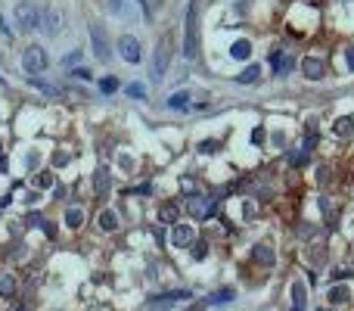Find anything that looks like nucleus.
<instances>
[{"label":"nucleus","mask_w":354,"mask_h":311,"mask_svg":"<svg viewBox=\"0 0 354 311\" xmlns=\"http://www.w3.org/2000/svg\"><path fill=\"white\" fill-rule=\"evenodd\" d=\"M196 13H199V4H196V0H190L186 25H183V56H186V59H196V56H199V19H196Z\"/></svg>","instance_id":"f257e3e1"},{"label":"nucleus","mask_w":354,"mask_h":311,"mask_svg":"<svg viewBox=\"0 0 354 311\" xmlns=\"http://www.w3.org/2000/svg\"><path fill=\"white\" fill-rule=\"evenodd\" d=\"M13 19H16L19 31H34V28H41L44 13L37 10V7L31 4V0H19V4H16V10H13Z\"/></svg>","instance_id":"f03ea898"},{"label":"nucleus","mask_w":354,"mask_h":311,"mask_svg":"<svg viewBox=\"0 0 354 311\" xmlns=\"http://www.w3.org/2000/svg\"><path fill=\"white\" fill-rule=\"evenodd\" d=\"M47 50L44 47H37V44H31V47H25V53H22V69L34 78V75H41L44 69H47Z\"/></svg>","instance_id":"7ed1b4c3"},{"label":"nucleus","mask_w":354,"mask_h":311,"mask_svg":"<svg viewBox=\"0 0 354 311\" xmlns=\"http://www.w3.org/2000/svg\"><path fill=\"white\" fill-rule=\"evenodd\" d=\"M118 53H122V59L125 62H140L143 59V47H140V41L134 34H125V37H118Z\"/></svg>","instance_id":"20e7f679"},{"label":"nucleus","mask_w":354,"mask_h":311,"mask_svg":"<svg viewBox=\"0 0 354 311\" xmlns=\"http://www.w3.org/2000/svg\"><path fill=\"white\" fill-rule=\"evenodd\" d=\"M186 215L190 218H211L215 215V199H208V196H190L186 199Z\"/></svg>","instance_id":"39448f33"},{"label":"nucleus","mask_w":354,"mask_h":311,"mask_svg":"<svg viewBox=\"0 0 354 311\" xmlns=\"http://www.w3.org/2000/svg\"><path fill=\"white\" fill-rule=\"evenodd\" d=\"M90 41H93V53H97V59H100V62H109L112 53H109V41H106V28H103V25H97V22L90 25Z\"/></svg>","instance_id":"423d86ee"},{"label":"nucleus","mask_w":354,"mask_h":311,"mask_svg":"<svg viewBox=\"0 0 354 311\" xmlns=\"http://www.w3.org/2000/svg\"><path fill=\"white\" fill-rule=\"evenodd\" d=\"M298 65H301V75L311 78V81H320V78L326 75V65H323V59H317V56H304Z\"/></svg>","instance_id":"0eeeda50"},{"label":"nucleus","mask_w":354,"mask_h":311,"mask_svg":"<svg viewBox=\"0 0 354 311\" xmlns=\"http://www.w3.org/2000/svg\"><path fill=\"white\" fill-rule=\"evenodd\" d=\"M180 299H193V293H190V290H168V293H159L155 299H149L146 305H149V308H159V305H174V302H180Z\"/></svg>","instance_id":"6e6552de"},{"label":"nucleus","mask_w":354,"mask_h":311,"mask_svg":"<svg viewBox=\"0 0 354 311\" xmlns=\"http://www.w3.org/2000/svg\"><path fill=\"white\" fill-rule=\"evenodd\" d=\"M41 25H44V34H47V37H56L59 28L65 25V19H62V13H59L56 7H50V10L44 13V22H41Z\"/></svg>","instance_id":"1a4fd4ad"},{"label":"nucleus","mask_w":354,"mask_h":311,"mask_svg":"<svg viewBox=\"0 0 354 311\" xmlns=\"http://www.w3.org/2000/svg\"><path fill=\"white\" fill-rule=\"evenodd\" d=\"M168 59H171V53H168V37H162L159 50H155V78H162V75L168 72Z\"/></svg>","instance_id":"9d476101"},{"label":"nucleus","mask_w":354,"mask_h":311,"mask_svg":"<svg viewBox=\"0 0 354 311\" xmlns=\"http://www.w3.org/2000/svg\"><path fill=\"white\" fill-rule=\"evenodd\" d=\"M171 240H174V246H177V249H186V246L196 240V233H193V227H190V224H174V237H171Z\"/></svg>","instance_id":"9b49d317"},{"label":"nucleus","mask_w":354,"mask_h":311,"mask_svg":"<svg viewBox=\"0 0 354 311\" xmlns=\"http://www.w3.org/2000/svg\"><path fill=\"white\" fill-rule=\"evenodd\" d=\"M304 305H308V290L301 280H295L292 283V311H304Z\"/></svg>","instance_id":"f8f14e48"},{"label":"nucleus","mask_w":354,"mask_h":311,"mask_svg":"<svg viewBox=\"0 0 354 311\" xmlns=\"http://www.w3.org/2000/svg\"><path fill=\"white\" fill-rule=\"evenodd\" d=\"M177 215H180L177 203H165V206L159 209V221H162V224H177Z\"/></svg>","instance_id":"ddd939ff"},{"label":"nucleus","mask_w":354,"mask_h":311,"mask_svg":"<svg viewBox=\"0 0 354 311\" xmlns=\"http://www.w3.org/2000/svg\"><path fill=\"white\" fill-rule=\"evenodd\" d=\"M233 299H236V290H230V286H227V290H218V293H211L205 302H208V305H227V302H233Z\"/></svg>","instance_id":"4468645a"},{"label":"nucleus","mask_w":354,"mask_h":311,"mask_svg":"<svg viewBox=\"0 0 354 311\" xmlns=\"http://www.w3.org/2000/svg\"><path fill=\"white\" fill-rule=\"evenodd\" d=\"M333 134H336V137H351V134H354V119H348V115H345V119H339V122L333 125Z\"/></svg>","instance_id":"2eb2a0df"},{"label":"nucleus","mask_w":354,"mask_h":311,"mask_svg":"<svg viewBox=\"0 0 354 311\" xmlns=\"http://www.w3.org/2000/svg\"><path fill=\"white\" fill-rule=\"evenodd\" d=\"M258 78H261V65H249L246 72L236 75V81H240V84H255Z\"/></svg>","instance_id":"dca6fc26"},{"label":"nucleus","mask_w":354,"mask_h":311,"mask_svg":"<svg viewBox=\"0 0 354 311\" xmlns=\"http://www.w3.org/2000/svg\"><path fill=\"white\" fill-rule=\"evenodd\" d=\"M230 56H233V59H249V56H252V44H249V41H236V44L230 47Z\"/></svg>","instance_id":"f3484780"},{"label":"nucleus","mask_w":354,"mask_h":311,"mask_svg":"<svg viewBox=\"0 0 354 311\" xmlns=\"http://www.w3.org/2000/svg\"><path fill=\"white\" fill-rule=\"evenodd\" d=\"M65 224L75 230V227H81L84 224V209H78V206H72L68 212H65Z\"/></svg>","instance_id":"a211bd4d"},{"label":"nucleus","mask_w":354,"mask_h":311,"mask_svg":"<svg viewBox=\"0 0 354 311\" xmlns=\"http://www.w3.org/2000/svg\"><path fill=\"white\" fill-rule=\"evenodd\" d=\"M326 299H329L333 305H345V302L351 299V293H348V286H342V283H339V286H333V290H329V296H326Z\"/></svg>","instance_id":"6ab92c4d"},{"label":"nucleus","mask_w":354,"mask_h":311,"mask_svg":"<svg viewBox=\"0 0 354 311\" xmlns=\"http://www.w3.org/2000/svg\"><path fill=\"white\" fill-rule=\"evenodd\" d=\"M100 227H103V230H115V227H118V215H115L112 209H103V212H100Z\"/></svg>","instance_id":"aec40b11"},{"label":"nucleus","mask_w":354,"mask_h":311,"mask_svg":"<svg viewBox=\"0 0 354 311\" xmlns=\"http://www.w3.org/2000/svg\"><path fill=\"white\" fill-rule=\"evenodd\" d=\"M255 258H258L261 264H267V268H270V264H273V249H270V246H264V243H258V246H255Z\"/></svg>","instance_id":"412c9836"},{"label":"nucleus","mask_w":354,"mask_h":311,"mask_svg":"<svg viewBox=\"0 0 354 311\" xmlns=\"http://www.w3.org/2000/svg\"><path fill=\"white\" fill-rule=\"evenodd\" d=\"M0 296H4V299H13L16 296V280L7 274V277H0Z\"/></svg>","instance_id":"4be33fe9"},{"label":"nucleus","mask_w":354,"mask_h":311,"mask_svg":"<svg viewBox=\"0 0 354 311\" xmlns=\"http://www.w3.org/2000/svg\"><path fill=\"white\" fill-rule=\"evenodd\" d=\"M93 187H97V193H100V196H103V193L109 190V171H106V168H100V171H97V177H93Z\"/></svg>","instance_id":"5701e85b"},{"label":"nucleus","mask_w":354,"mask_h":311,"mask_svg":"<svg viewBox=\"0 0 354 311\" xmlns=\"http://www.w3.org/2000/svg\"><path fill=\"white\" fill-rule=\"evenodd\" d=\"M190 106V94H174V97H168V109H186Z\"/></svg>","instance_id":"b1692460"},{"label":"nucleus","mask_w":354,"mask_h":311,"mask_svg":"<svg viewBox=\"0 0 354 311\" xmlns=\"http://www.w3.org/2000/svg\"><path fill=\"white\" fill-rule=\"evenodd\" d=\"M37 190H50L53 187V174L50 171H41V174H34V181H31Z\"/></svg>","instance_id":"393cba45"},{"label":"nucleus","mask_w":354,"mask_h":311,"mask_svg":"<svg viewBox=\"0 0 354 311\" xmlns=\"http://www.w3.org/2000/svg\"><path fill=\"white\" fill-rule=\"evenodd\" d=\"M125 91H128V97H137V100H146V84H137V81H134V84H128Z\"/></svg>","instance_id":"a878e982"},{"label":"nucleus","mask_w":354,"mask_h":311,"mask_svg":"<svg viewBox=\"0 0 354 311\" xmlns=\"http://www.w3.org/2000/svg\"><path fill=\"white\" fill-rule=\"evenodd\" d=\"M100 91H103V94H112V91H118V81H115V78H103Z\"/></svg>","instance_id":"bb28decb"},{"label":"nucleus","mask_w":354,"mask_h":311,"mask_svg":"<svg viewBox=\"0 0 354 311\" xmlns=\"http://www.w3.org/2000/svg\"><path fill=\"white\" fill-rule=\"evenodd\" d=\"M109 10L115 16H125V0H109Z\"/></svg>","instance_id":"cd10ccee"},{"label":"nucleus","mask_w":354,"mask_h":311,"mask_svg":"<svg viewBox=\"0 0 354 311\" xmlns=\"http://www.w3.org/2000/svg\"><path fill=\"white\" fill-rule=\"evenodd\" d=\"M72 75H75V78H81V81H90V78H93V72H90V69H75Z\"/></svg>","instance_id":"c85d7f7f"},{"label":"nucleus","mask_w":354,"mask_h":311,"mask_svg":"<svg viewBox=\"0 0 354 311\" xmlns=\"http://www.w3.org/2000/svg\"><path fill=\"white\" fill-rule=\"evenodd\" d=\"M345 62H348V69L354 72V47H348V50H345Z\"/></svg>","instance_id":"c756f323"},{"label":"nucleus","mask_w":354,"mask_h":311,"mask_svg":"<svg viewBox=\"0 0 354 311\" xmlns=\"http://www.w3.org/2000/svg\"><path fill=\"white\" fill-rule=\"evenodd\" d=\"M193 255H196V258H205V243H196V246H193Z\"/></svg>","instance_id":"7c9ffc66"},{"label":"nucleus","mask_w":354,"mask_h":311,"mask_svg":"<svg viewBox=\"0 0 354 311\" xmlns=\"http://www.w3.org/2000/svg\"><path fill=\"white\" fill-rule=\"evenodd\" d=\"M215 149H218V143H215V140H205V143H202V152H215Z\"/></svg>","instance_id":"2f4dec72"},{"label":"nucleus","mask_w":354,"mask_h":311,"mask_svg":"<svg viewBox=\"0 0 354 311\" xmlns=\"http://www.w3.org/2000/svg\"><path fill=\"white\" fill-rule=\"evenodd\" d=\"M78 59H81V50H75V53H72V56L65 59V65H72V62H78Z\"/></svg>","instance_id":"473e14b6"},{"label":"nucleus","mask_w":354,"mask_h":311,"mask_svg":"<svg viewBox=\"0 0 354 311\" xmlns=\"http://www.w3.org/2000/svg\"><path fill=\"white\" fill-rule=\"evenodd\" d=\"M252 140H255V143H261V140H264V131H261V128H258V131H252Z\"/></svg>","instance_id":"72a5a7b5"},{"label":"nucleus","mask_w":354,"mask_h":311,"mask_svg":"<svg viewBox=\"0 0 354 311\" xmlns=\"http://www.w3.org/2000/svg\"><path fill=\"white\" fill-rule=\"evenodd\" d=\"M7 199H10V196H7ZM7 199H0V212H4V206H7Z\"/></svg>","instance_id":"f704fd0d"},{"label":"nucleus","mask_w":354,"mask_h":311,"mask_svg":"<svg viewBox=\"0 0 354 311\" xmlns=\"http://www.w3.org/2000/svg\"><path fill=\"white\" fill-rule=\"evenodd\" d=\"M16 311H22V308H16Z\"/></svg>","instance_id":"c9c22d12"}]
</instances>
